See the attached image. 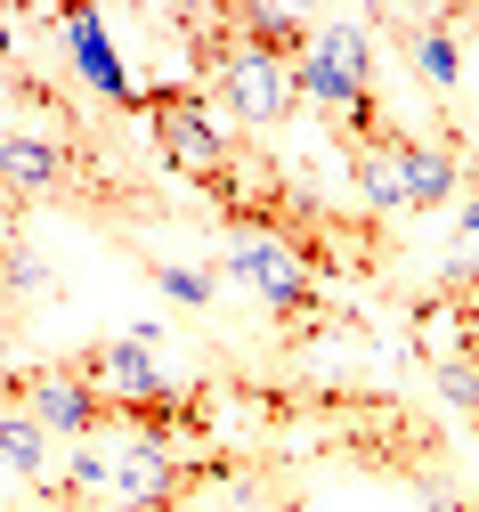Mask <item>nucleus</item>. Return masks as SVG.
<instances>
[{"instance_id": "1", "label": "nucleus", "mask_w": 479, "mask_h": 512, "mask_svg": "<svg viewBox=\"0 0 479 512\" xmlns=\"http://www.w3.org/2000/svg\"><path fill=\"white\" fill-rule=\"evenodd\" d=\"M301 106L333 114L341 147H374V139L398 131V122L382 114V98H374V49H366L358 25H317V41L301 57Z\"/></svg>"}, {"instance_id": "2", "label": "nucleus", "mask_w": 479, "mask_h": 512, "mask_svg": "<svg viewBox=\"0 0 479 512\" xmlns=\"http://www.w3.org/2000/svg\"><path fill=\"white\" fill-rule=\"evenodd\" d=\"M130 114H147V131H155L163 163L187 171V179H203V187H212V179L236 163V139H228V122H220V106H212V90H203V82L139 90V98H130Z\"/></svg>"}, {"instance_id": "3", "label": "nucleus", "mask_w": 479, "mask_h": 512, "mask_svg": "<svg viewBox=\"0 0 479 512\" xmlns=\"http://www.w3.org/2000/svg\"><path fill=\"white\" fill-rule=\"evenodd\" d=\"M203 90H220V106L244 122V131H277V122L301 114V66H293V57L252 49L236 25L220 41V57H212V74H203Z\"/></svg>"}, {"instance_id": "4", "label": "nucleus", "mask_w": 479, "mask_h": 512, "mask_svg": "<svg viewBox=\"0 0 479 512\" xmlns=\"http://www.w3.org/2000/svg\"><path fill=\"white\" fill-rule=\"evenodd\" d=\"M228 269H236V285L277 317V326H325V285H317L309 252L293 236H236Z\"/></svg>"}, {"instance_id": "5", "label": "nucleus", "mask_w": 479, "mask_h": 512, "mask_svg": "<svg viewBox=\"0 0 479 512\" xmlns=\"http://www.w3.org/2000/svg\"><path fill=\"white\" fill-rule=\"evenodd\" d=\"M17 399H25V415H33L49 439H106V431H114V399L82 374V358H41V366H25Z\"/></svg>"}, {"instance_id": "6", "label": "nucleus", "mask_w": 479, "mask_h": 512, "mask_svg": "<svg viewBox=\"0 0 479 512\" xmlns=\"http://www.w3.org/2000/svg\"><path fill=\"white\" fill-rule=\"evenodd\" d=\"M82 179H90V163H82L74 139H49V131H25V122H0V196H9V204L74 196Z\"/></svg>"}, {"instance_id": "7", "label": "nucleus", "mask_w": 479, "mask_h": 512, "mask_svg": "<svg viewBox=\"0 0 479 512\" xmlns=\"http://www.w3.org/2000/svg\"><path fill=\"white\" fill-rule=\"evenodd\" d=\"M74 358H82V374L98 382V391H106L114 407H139V399H163V391H179V382H163L155 350H147V342H130V334H114V342H90V350H74Z\"/></svg>"}, {"instance_id": "8", "label": "nucleus", "mask_w": 479, "mask_h": 512, "mask_svg": "<svg viewBox=\"0 0 479 512\" xmlns=\"http://www.w3.org/2000/svg\"><path fill=\"white\" fill-rule=\"evenodd\" d=\"M455 187H471L463 179V155L447 139H415V131H406V212H439Z\"/></svg>"}, {"instance_id": "9", "label": "nucleus", "mask_w": 479, "mask_h": 512, "mask_svg": "<svg viewBox=\"0 0 479 512\" xmlns=\"http://www.w3.org/2000/svg\"><path fill=\"white\" fill-rule=\"evenodd\" d=\"M455 25H463V17H447V9H439V17H423V25L406 17V66H415V74H423V90H439V98H455V82H463Z\"/></svg>"}, {"instance_id": "10", "label": "nucleus", "mask_w": 479, "mask_h": 512, "mask_svg": "<svg viewBox=\"0 0 479 512\" xmlns=\"http://www.w3.org/2000/svg\"><path fill=\"white\" fill-rule=\"evenodd\" d=\"M0 464H9L25 488H41V504H49V488H57V456H49V431L25 415V399L0 407Z\"/></svg>"}, {"instance_id": "11", "label": "nucleus", "mask_w": 479, "mask_h": 512, "mask_svg": "<svg viewBox=\"0 0 479 512\" xmlns=\"http://www.w3.org/2000/svg\"><path fill=\"white\" fill-rule=\"evenodd\" d=\"M57 25H65V41H74V66H82V74H90V82H98V90H106L114 106H130V98H139V90L122 82V66H114V49H106V25H98L90 9H65Z\"/></svg>"}, {"instance_id": "12", "label": "nucleus", "mask_w": 479, "mask_h": 512, "mask_svg": "<svg viewBox=\"0 0 479 512\" xmlns=\"http://www.w3.org/2000/svg\"><path fill=\"white\" fill-rule=\"evenodd\" d=\"M431 382H439V399H447V407L479 431V358H455V366H439Z\"/></svg>"}, {"instance_id": "13", "label": "nucleus", "mask_w": 479, "mask_h": 512, "mask_svg": "<svg viewBox=\"0 0 479 512\" xmlns=\"http://www.w3.org/2000/svg\"><path fill=\"white\" fill-rule=\"evenodd\" d=\"M155 285H163V293H179L187 309H203V301H212V285H203L195 269H171V261H155Z\"/></svg>"}, {"instance_id": "14", "label": "nucleus", "mask_w": 479, "mask_h": 512, "mask_svg": "<svg viewBox=\"0 0 479 512\" xmlns=\"http://www.w3.org/2000/svg\"><path fill=\"white\" fill-rule=\"evenodd\" d=\"M455 228H463V244H479V187H471V196L455 204Z\"/></svg>"}, {"instance_id": "15", "label": "nucleus", "mask_w": 479, "mask_h": 512, "mask_svg": "<svg viewBox=\"0 0 479 512\" xmlns=\"http://www.w3.org/2000/svg\"><path fill=\"white\" fill-rule=\"evenodd\" d=\"M9 57H17V25H9V17H0V66H9Z\"/></svg>"}, {"instance_id": "16", "label": "nucleus", "mask_w": 479, "mask_h": 512, "mask_svg": "<svg viewBox=\"0 0 479 512\" xmlns=\"http://www.w3.org/2000/svg\"><path fill=\"white\" fill-rule=\"evenodd\" d=\"M439 512H471V504H463V496H439Z\"/></svg>"}, {"instance_id": "17", "label": "nucleus", "mask_w": 479, "mask_h": 512, "mask_svg": "<svg viewBox=\"0 0 479 512\" xmlns=\"http://www.w3.org/2000/svg\"><path fill=\"white\" fill-rule=\"evenodd\" d=\"M114 512H122V504H114Z\"/></svg>"}]
</instances>
